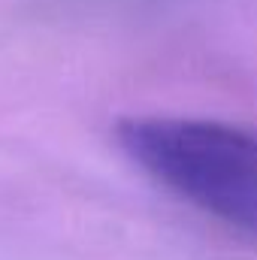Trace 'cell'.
<instances>
[{
	"label": "cell",
	"mask_w": 257,
	"mask_h": 260,
	"mask_svg": "<svg viewBox=\"0 0 257 260\" xmlns=\"http://www.w3.org/2000/svg\"><path fill=\"white\" fill-rule=\"evenodd\" d=\"M127 157L206 218L257 239V130L185 115H133L115 127Z\"/></svg>",
	"instance_id": "cell-1"
}]
</instances>
